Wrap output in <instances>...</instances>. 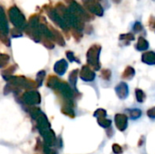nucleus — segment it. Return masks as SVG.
<instances>
[{
	"mask_svg": "<svg viewBox=\"0 0 155 154\" xmlns=\"http://www.w3.org/2000/svg\"><path fill=\"white\" fill-rule=\"evenodd\" d=\"M54 8L58 12V14L63 17V19L65 21L69 27H71L72 29H77L79 31H82L84 28V22L80 20L69 9L68 6H65V5H64L61 2H58L55 4Z\"/></svg>",
	"mask_w": 155,
	"mask_h": 154,
	"instance_id": "nucleus-1",
	"label": "nucleus"
},
{
	"mask_svg": "<svg viewBox=\"0 0 155 154\" xmlns=\"http://www.w3.org/2000/svg\"><path fill=\"white\" fill-rule=\"evenodd\" d=\"M7 15L10 22L13 24V25L15 28H18L20 30H25L27 26L26 19L24 15V14L21 12V10L16 5H12L7 10Z\"/></svg>",
	"mask_w": 155,
	"mask_h": 154,
	"instance_id": "nucleus-2",
	"label": "nucleus"
},
{
	"mask_svg": "<svg viewBox=\"0 0 155 154\" xmlns=\"http://www.w3.org/2000/svg\"><path fill=\"white\" fill-rule=\"evenodd\" d=\"M64 2L68 5L69 9L83 22H88L94 18V15L90 14L83 5H81L75 0H64Z\"/></svg>",
	"mask_w": 155,
	"mask_h": 154,
	"instance_id": "nucleus-3",
	"label": "nucleus"
},
{
	"mask_svg": "<svg viewBox=\"0 0 155 154\" xmlns=\"http://www.w3.org/2000/svg\"><path fill=\"white\" fill-rule=\"evenodd\" d=\"M44 10L45 11L46 15L49 16V18L55 24L57 25L61 29H63L66 34H68V31L70 29V27L68 26V25L65 23V21L63 19V17L58 14V12L55 10L54 7L51 6L50 5H45L44 7Z\"/></svg>",
	"mask_w": 155,
	"mask_h": 154,
	"instance_id": "nucleus-4",
	"label": "nucleus"
},
{
	"mask_svg": "<svg viewBox=\"0 0 155 154\" xmlns=\"http://www.w3.org/2000/svg\"><path fill=\"white\" fill-rule=\"evenodd\" d=\"M101 50H102L101 45L94 44L89 48V50H88V52L86 54L88 64L91 66H93L94 68L95 67L96 70L99 69V55H100Z\"/></svg>",
	"mask_w": 155,
	"mask_h": 154,
	"instance_id": "nucleus-5",
	"label": "nucleus"
},
{
	"mask_svg": "<svg viewBox=\"0 0 155 154\" xmlns=\"http://www.w3.org/2000/svg\"><path fill=\"white\" fill-rule=\"evenodd\" d=\"M84 7L92 15L97 16L104 15V8L98 0H82Z\"/></svg>",
	"mask_w": 155,
	"mask_h": 154,
	"instance_id": "nucleus-6",
	"label": "nucleus"
},
{
	"mask_svg": "<svg viewBox=\"0 0 155 154\" xmlns=\"http://www.w3.org/2000/svg\"><path fill=\"white\" fill-rule=\"evenodd\" d=\"M0 28H1V33L2 34L7 35L9 28H8V22H7V18L4 10V7L1 6V22H0Z\"/></svg>",
	"mask_w": 155,
	"mask_h": 154,
	"instance_id": "nucleus-7",
	"label": "nucleus"
},
{
	"mask_svg": "<svg viewBox=\"0 0 155 154\" xmlns=\"http://www.w3.org/2000/svg\"><path fill=\"white\" fill-rule=\"evenodd\" d=\"M81 78L83 79V80H84V81H88V82H91V81H93L94 80V76H95V74H94V72L93 71H91V69L88 67V66H84V67H83V69H82V72H81Z\"/></svg>",
	"mask_w": 155,
	"mask_h": 154,
	"instance_id": "nucleus-8",
	"label": "nucleus"
},
{
	"mask_svg": "<svg viewBox=\"0 0 155 154\" xmlns=\"http://www.w3.org/2000/svg\"><path fill=\"white\" fill-rule=\"evenodd\" d=\"M25 101L27 103H38L40 102V96L36 92H30L25 94Z\"/></svg>",
	"mask_w": 155,
	"mask_h": 154,
	"instance_id": "nucleus-9",
	"label": "nucleus"
},
{
	"mask_svg": "<svg viewBox=\"0 0 155 154\" xmlns=\"http://www.w3.org/2000/svg\"><path fill=\"white\" fill-rule=\"evenodd\" d=\"M115 123L117 125V128L120 131L125 130V128L127 127V118H126V116L123 115V114H117L115 116Z\"/></svg>",
	"mask_w": 155,
	"mask_h": 154,
	"instance_id": "nucleus-10",
	"label": "nucleus"
},
{
	"mask_svg": "<svg viewBox=\"0 0 155 154\" xmlns=\"http://www.w3.org/2000/svg\"><path fill=\"white\" fill-rule=\"evenodd\" d=\"M120 98H126L128 95V86L125 83H121L115 89Z\"/></svg>",
	"mask_w": 155,
	"mask_h": 154,
	"instance_id": "nucleus-11",
	"label": "nucleus"
},
{
	"mask_svg": "<svg viewBox=\"0 0 155 154\" xmlns=\"http://www.w3.org/2000/svg\"><path fill=\"white\" fill-rule=\"evenodd\" d=\"M50 29H51V31H52V33L54 34V41H55L58 44H60L62 46L64 45L65 42H64V39L62 34L58 30H56L55 28H54L53 26H50Z\"/></svg>",
	"mask_w": 155,
	"mask_h": 154,
	"instance_id": "nucleus-12",
	"label": "nucleus"
},
{
	"mask_svg": "<svg viewBox=\"0 0 155 154\" xmlns=\"http://www.w3.org/2000/svg\"><path fill=\"white\" fill-rule=\"evenodd\" d=\"M143 62L147 64H155V53L153 51L146 52L143 54Z\"/></svg>",
	"mask_w": 155,
	"mask_h": 154,
	"instance_id": "nucleus-13",
	"label": "nucleus"
},
{
	"mask_svg": "<svg viewBox=\"0 0 155 154\" xmlns=\"http://www.w3.org/2000/svg\"><path fill=\"white\" fill-rule=\"evenodd\" d=\"M66 69H67V63L64 59L58 61L54 65V71L58 74H64V73L66 71Z\"/></svg>",
	"mask_w": 155,
	"mask_h": 154,
	"instance_id": "nucleus-14",
	"label": "nucleus"
},
{
	"mask_svg": "<svg viewBox=\"0 0 155 154\" xmlns=\"http://www.w3.org/2000/svg\"><path fill=\"white\" fill-rule=\"evenodd\" d=\"M149 47V43L148 41L143 37V36H140L138 38V43L136 44V49L139 50V51H145L147 48Z\"/></svg>",
	"mask_w": 155,
	"mask_h": 154,
	"instance_id": "nucleus-15",
	"label": "nucleus"
},
{
	"mask_svg": "<svg viewBox=\"0 0 155 154\" xmlns=\"http://www.w3.org/2000/svg\"><path fill=\"white\" fill-rule=\"evenodd\" d=\"M120 40L122 41H126V42H130L134 40V35L132 33H128V34H124L120 35Z\"/></svg>",
	"mask_w": 155,
	"mask_h": 154,
	"instance_id": "nucleus-16",
	"label": "nucleus"
},
{
	"mask_svg": "<svg viewBox=\"0 0 155 154\" xmlns=\"http://www.w3.org/2000/svg\"><path fill=\"white\" fill-rule=\"evenodd\" d=\"M43 44L48 49H53L54 46V44L53 43V40L52 39H49V38H45V37H44V39H43Z\"/></svg>",
	"mask_w": 155,
	"mask_h": 154,
	"instance_id": "nucleus-17",
	"label": "nucleus"
},
{
	"mask_svg": "<svg viewBox=\"0 0 155 154\" xmlns=\"http://www.w3.org/2000/svg\"><path fill=\"white\" fill-rule=\"evenodd\" d=\"M134 69H133L132 67H127L125 73H124V75H123V77H124V78H126V79H130V78H132V77L134 76Z\"/></svg>",
	"mask_w": 155,
	"mask_h": 154,
	"instance_id": "nucleus-18",
	"label": "nucleus"
},
{
	"mask_svg": "<svg viewBox=\"0 0 155 154\" xmlns=\"http://www.w3.org/2000/svg\"><path fill=\"white\" fill-rule=\"evenodd\" d=\"M71 32H72V34H73V36L74 37V39L76 41H79L82 38V36H83L82 32L77 30V29H71Z\"/></svg>",
	"mask_w": 155,
	"mask_h": 154,
	"instance_id": "nucleus-19",
	"label": "nucleus"
},
{
	"mask_svg": "<svg viewBox=\"0 0 155 154\" xmlns=\"http://www.w3.org/2000/svg\"><path fill=\"white\" fill-rule=\"evenodd\" d=\"M142 113L140 110L138 109H134V110H131L130 111V115L133 119H136V118H139L141 116Z\"/></svg>",
	"mask_w": 155,
	"mask_h": 154,
	"instance_id": "nucleus-20",
	"label": "nucleus"
},
{
	"mask_svg": "<svg viewBox=\"0 0 155 154\" xmlns=\"http://www.w3.org/2000/svg\"><path fill=\"white\" fill-rule=\"evenodd\" d=\"M10 32H11L12 36H14V37H19V36L22 35V30H20L18 28H15V27L12 28Z\"/></svg>",
	"mask_w": 155,
	"mask_h": 154,
	"instance_id": "nucleus-21",
	"label": "nucleus"
},
{
	"mask_svg": "<svg viewBox=\"0 0 155 154\" xmlns=\"http://www.w3.org/2000/svg\"><path fill=\"white\" fill-rule=\"evenodd\" d=\"M136 97H137V100H138L139 102L143 103V100H144V98H145V95H144V93H143V91H141V90H136Z\"/></svg>",
	"mask_w": 155,
	"mask_h": 154,
	"instance_id": "nucleus-22",
	"label": "nucleus"
},
{
	"mask_svg": "<svg viewBox=\"0 0 155 154\" xmlns=\"http://www.w3.org/2000/svg\"><path fill=\"white\" fill-rule=\"evenodd\" d=\"M66 55H67V57H68V59L70 60V61H76V62H79L78 60H76V58L74 57V53L73 52H70V51H68L67 53H66Z\"/></svg>",
	"mask_w": 155,
	"mask_h": 154,
	"instance_id": "nucleus-23",
	"label": "nucleus"
},
{
	"mask_svg": "<svg viewBox=\"0 0 155 154\" xmlns=\"http://www.w3.org/2000/svg\"><path fill=\"white\" fill-rule=\"evenodd\" d=\"M1 40H2V42H3L5 45H10V41H9V39L7 38V35H5V34H1Z\"/></svg>",
	"mask_w": 155,
	"mask_h": 154,
	"instance_id": "nucleus-24",
	"label": "nucleus"
},
{
	"mask_svg": "<svg viewBox=\"0 0 155 154\" xmlns=\"http://www.w3.org/2000/svg\"><path fill=\"white\" fill-rule=\"evenodd\" d=\"M134 29L136 32H139V31L143 30V25H141L140 22H136L135 25H134Z\"/></svg>",
	"mask_w": 155,
	"mask_h": 154,
	"instance_id": "nucleus-25",
	"label": "nucleus"
},
{
	"mask_svg": "<svg viewBox=\"0 0 155 154\" xmlns=\"http://www.w3.org/2000/svg\"><path fill=\"white\" fill-rule=\"evenodd\" d=\"M148 115H149L151 118H155V107L148 111Z\"/></svg>",
	"mask_w": 155,
	"mask_h": 154,
	"instance_id": "nucleus-26",
	"label": "nucleus"
},
{
	"mask_svg": "<svg viewBox=\"0 0 155 154\" xmlns=\"http://www.w3.org/2000/svg\"><path fill=\"white\" fill-rule=\"evenodd\" d=\"M114 152H116V153L120 154L122 152V149L119 147V145H114Z\"/></svg>",
	"mask_w": 155,
	"mask_h": 154,
	"instance_id": "nucleus-27",
	"label": "nucleus"
},
{
	"mask_svg": "<svg viewBox=\"0 0 155 154\" xmlns=\"http://www.w3.org/2000/svg\"><path fill=\"white\" fill-rule=\"evenodd\" d=\"M150 26L151 28H155V18L154 17H151L150 19Z\"/></svg>",
	"mask_w": 155,
	"mask_h": 154,
	"instance_id": "nucleus-28",
	"label": "nucleus"
},
{
	"mask_svg": "<svg viewBox=\"0 0 155 154\" xmlns=\"http://www.w3.org/2000/svg\"><path fill=\"white\" fill-rule=\"evenodd\" d=\"M115 4H120L122 2V0H113Z\"/></svg>",
	"mask_w": 155,
	"mask_h": 154,
	"instance_id": "nucleus-29",
	"label": "nucleus"
},
{
	"mask_svg": "<svg viewBox=\"0 0 155 154\" xmlns=\"http://www.w3.org/2000/svg\"><path fill=\"white\" fill-rule=\"evenodd\" d=\"M98 1H101V0H98Z\"/></svg>",
	"mask_w": 155,
	"mask_h": 154,
	"instance_id": "nucleus-30",
	"label": "nucleus"
}]
</instances>
